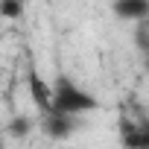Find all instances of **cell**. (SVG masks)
I'll return each instance as SVG.
<instances>
[{
  "label": "cell",
  "instance_id": "7",
  "mask_svg": "<svg viewBox=\"0 0 149 149\" xmlns=\"http://www.w3.org/2000/svg\"><path fill=\"white\" fill-rule=\"evenodd\" d=\"M137 149H149V123H140V134H137Z\"/></svg>",
  "mask_w": 149,
  "mask_h": 149
},
{
  "label": "cell",
  "instance_id": "1",
  "mask_svg": "<svg viewBox=\"0 0 149 149\" xmlns=\"http://www.w3.org/2000/svg\"><path fill=\"white\" fill-rule=\"evenodd\" d=\"M100 108V100L85 91L82 85H76L70 76H58L53 82V100H50V111L64 114V117H82Z\"/></svg>",
  "mask_w": 149,
  "mask_h": 149
},
{
  "label": "cell",
  "instance_id": "6",
  "mask_svg": "<svg viewBox=\"0 0 149 149\" xmlns=\"http://www.w3.org/2000/svg\"><path fill=\"white\" fill-rule=\"evenodd\" d=\"M9 132H12L15 137H26V134L32 132V120H29L26 114H18V117L9 123Z\"/></svg>",
  "mask_w": 149,
  "mask_h": 149
},
{
  "label": "cell",
  "instance_id": "4",
  "mask_svg": "<svg viewBox=\"0 0 149 149\" xmlns=\"http://www.w3.org/2000/svg\"><path fill=\"white\" fill-rule=\"evenodd\" d=\"M26 85H29V97L38 105V111L47 114L50 111V100H53V85L47 79H41V73L35 67H29V73H26Z\"/></svg>",
  "mask_w": 149,
  "mask_h": 149
},
{
  "label": "cell",
  "instance_id": "3",
  "mask_svg": "<svg viewBox=\"0 0 149 149\" xmlns=\"http://www.w3.org/2000/svg\"><path fill=\"white\" fill-rule=\"evenodd\" d=\"M111 12L117 21L146 24L149 21V0H111Z\"/></svg>",
  "mask_w": 149,
  "mask_h": 149
},
{
  "label": "cell",
  "instance_id": "5",
  "mask_svg": "<svg viewBox=\"0 0 149 149\" xmlns=\"http://www.w3.org/2000/svg\"><path fill=\"white\" fill-rule=\"evenodd\" d=\"M24 15V0H0V18L3 21H18Z\"/></svg>",
  "mask_w": 149,
  "mask_h": 149
},
{
  "label": "cell",
  "instance_id": "8",
  "mask_svg": "<svg viewBox=\"0 0 149 149\" xmlns=\"http://www.w3.org/2000/svg\"><path fill=\"white\" fill-rule=\"evenodd\" d=\"M146 70H149V53H146Z\"/></svg>",
  "mask_w": 149,
  "mask_h": 149
},
{
  "label": "cell",
  "instance_id": "2",
  "mask_svg": "<svg viewBox=\"0 0 149 149\" xmlns=\"http://www.w3.org/2000/svg\"><path fill=\"white\" fill-rule=\"evenodd\" d=\"M41 129L50 140H67L76 134L79 129V117H64V114H56V111H47L41 117Z\"/></svg>",
  "mask_w": 149,
  "mask_h": 149
}]
</instances>
